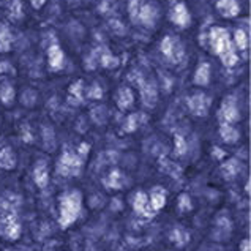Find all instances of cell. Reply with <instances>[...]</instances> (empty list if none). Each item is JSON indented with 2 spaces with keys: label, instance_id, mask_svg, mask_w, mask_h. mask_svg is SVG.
<instances>
[{
  "label": "cell",
  "instance_id": "cell-30",
  "mask_svg": "<svg viewBox=\"0 0 251 251\" xmlns=\"http://www.w3.org/2000/svg\"><path fill=\"white\" fill-rule=\"evenodd\" d=\"M240 251H251L250 250V240L245 239L242 243H240Z\"/></svg>",
  "mask_w": 251,
  "mask_h": 251
},
{
  "label": "cell",
  "instance_id": "cell-11",
  "mask_svg": "<svg viewBox=\"0 0 251 251\" xmlns=\"http://www.w3.org/2000/svg\"><path fill=\"white\" fill-rule=\"evenodd\" d=\"M217 10L220 11L221 16L225 18H234L240 13V5L237 0H218Z\"/></svg>",
  "mask_w": 251,
  "mask_h": 251
},
{
  "label": "cell",
  "instance_id": "cell-4",
  "mask_svg": "<svg viewBox=\"0 0 251 251\" xmlns=\"http://www.w3.org/2000/svg\"><path fill=\"white\" fill-rule=\"evenodd\" d=\"M161 52L171 63H178L182 62L185 57V49L182 41L177 37H166L161 41Z\"/></svg>",
  "mask_w": 251,
  "mask_h": 251
},
{
  "label": "cell",
  "instance_id": "cell-20",
  "mask_svg": "<svg viewBox=\"0 0 251 251\" xmlns=\"http://www.w3.org/2000/svg\"><path fill=\"white\" fill-rule=\"evenodd\" d=\"M98 63L103 65L104 68H114L119 65V60L114 57L112 54H109L106 49H100L98 51Z\"/></svg>",
  "mask_w": 251,
  "mask_h": 251
},
{
  "label": "cell",
  "instance_id": "cell-15",
  "mask_svg": "<svg viewBox=\"0 0 251 251\" xmlns=\"http://www.w3.org/2000/svg\"><path fill=\"white\" fill-rule=\"evenodd\" d=\"M150 205H152V209L156 212L163 209V205L166 204V191H164L161 186H155L150 193V199H149Z\"/></svg>",
  "mask_w": 251,
  "mask_h": 251
},
{
  "label": "cell",
  "instance_id": "cell-18",
  "mask_svg": "<svg viewBox=\"0 0 251 251\" xmlns=\"http://www.w3.org/2000/svg\"><path fill=\"white\" fill-rule=\"evenodd\" d=\"M33 177H35V182L40 186V188H45L49 182V172H48V166L46 163H38L37 168H35L33 172Z\"/></svg>",
  "mask_w": 251,
  "mask_h": 251
},
{
  "label": "cell",
  "instance_id": "cell-12",
  "mask_svg": "<svg viewBox=\"0 0 251 251\" xmlns=\"http://www.w3.org/2000/svg\"><path fill=\"white\" fill-rule=\"evenodd\" d=\"M48 59H49V67L54 71H59L63 68V63H65V55L60 49L59 45H52L48 51Z\"/></svg>",
  "mask_w": 251,
  "mask_h": 251
},
{
  "label": "cell",
  "instance_id": "cell-2",
  "mask_svg": "<svg viewBox=\"0 0 251 251\" xmlns=\"http://www.w3.org/2000/svg\"><path fill=\"white\" fill-rule=\"evenodd\" d=\"M81 204H82V198L79 191H70L60 198V226L62 227H68L70 225L75 223L77 215L81 212Z\"/></svg>",
  "mask_w": 251,
  "mask_h": 251
},
{
  "label": "cell",
  "instance_id": "cell-31",
  "mask_svg": "<svg viewBox=\"0 0 251 251\" xmlns=\"http://www.w3.org/2000/svg\"><path fill=\"white\" fill-rule=\"evenodd\" d=\"M46 0H32V5L35 6V8H40V6L45 5Z\"/></svg>",
  "mask_w": 251,
  "mask_h": 251
},
{
  "label": "cell",
  "instance_id": "cell-17",
  "mask_svg": "<svg viewBox=\"0 0 251 251\" xmlns=\"http://www.w3.org/2000/svg\"><path fill=\"white\" fill-rule=\"evenodd\" d=\"M193 82L196 85H207L210 82V65L209 63H201L198 67L195 77H193Z\"/></svg>",
  "mask_w": 251,
  "mask_h": 251
},
{
  "label": "cell",
  "instance_id": "cell-1",
  "mask_svg": "<svg viewBox=\"0 0 251 251\" xmlns=\"http://www.w3.org/2000/svg\"><path fill=\"white\" fill-rule=\"evenodd\" d=\"M209 40H210V46L213 49V52L220 57L225 67L231 68L239 62L237 52H235L234 45H232L231 38H229V33L226 28L213 27L210 30Z\"/></svg>",
  "mask_w": 251,
  "mask_h": 251
},
{
  "label": "cell",
  "instance_id": "cell-10",
  "mask_svg": "<svg viewBox=\"0 0 251 251\" xmlns=\"http://www.w3.org/2000/svg\"><path fill=\"white\" fill-rule=\"evenodd\" d=\"M139 90H141V98H142V103L146 106L152 107L155 106L156 100H158V92H156V87L152 82H142L139 85Z\"/></svg>",
  "mask_w": 251,
  "mask_h": 251
},
{
  "label": "cell",
  "instance_id": "cell-7",
  "mask_svg": "<svg viewBox=\"0 0 251 251\" xmlns=\"http://www.w3.org/2000/svg\"><path fill=\"white\" fill-rule=\"evenodd\" d=\"M188 107L193 116L196 117H204L207 112H209L210 107V98L204 95V93H196L188 98Z\"/></svg>",
  "mask_w": 251,
  "mask_h": 251
},
{
  "label": "cell",
  "instance_id": "cell-26",
  "mask_svg": "<svg viewBox=\"0 0 251 251\" xmlns=\"http://www.w3.org/2000/svg\"><path fill=\"white\" fill-rule=\"evenodd\" d=\"M174 144H176V155H185L186 153V150H188V147H186V142L185 139L182 138V136H176L174 138Z\"/></svg>",
  "mask_w": 251,
  "mask_h": 251
},
{
  "label": "cell",
  "instance_id": "cell-6",
  "mask_svg": "<svg viewBox=\"0 0 251 251\" xmlns=\"http://www.w3.org/2000/svg\"><path fill=\"white\" fill-rule=\"evenodd\" d=\"M156 19H158V10H156V6L152 3L142 2V5L139 6V10L134 16V21H138V23H141L146 27H153Z\"/></svg>",
  "mask_w": 251,
  "mask_h": 251
},
{
  "label": "cell",
  "instance_id": "cell-27",
  "mask_svg": "<svg viewBox=\"0 0 251 251\" xmlns=\"http://www.w3.org/2000/svg\"><path fill=\"white\" fill-rule=\"evenodd\" d=\"M178 209H180L182 212L191 210V201H190V198L186 196V195H182L180 198H178Z\"/></svg>",
  "mask_w": 251,
  "mask_h": 251
},
{
  "label": "cell",
  "instance_id": "cell-21",
  "mask_svg": "<svg viewBox=\"0 0 251 251\" xmlns=\"http://www.w3.org/2000/svg\"><path fill=\"white\" fill-rule=\"evenodd\" d=\"M70 103L79 104L82 103V81H77L70 87V95H68Z\"/></svg>",
  "mask_w": 251,
  "mask_h": 251
},
{
  "label": "cell",
  "instance_id": "cell-3",
  "mask_svg": "<svg viewBox=\"0 0 251 251\" xmlns=\"http://www.w3.org/2000/svg\"><path fill=\"white\" fill-rule=\"evenodd\" d=\"M82 168V158L79 153H75L68 150V152H63L59 163H57V172L60 176L71 177V176H77Z\"/></svg>",
  "mask_w": 251,
  "mask_h": 251
},
{
  "label": "cell",
  "instance_id": "cell-9",
  "mask_svg": "<svg viewBox=\"0 0 251 251\" xmlns=\"http://www.w3.org/2000/svg\"><path fill=\"white\" fill-rule=\"evenodd\" d=\"M133 207H134V212L142 215V217L150 218V217H153V215H155V210L152 209V205H150L147 195H146V193H142V191L136 193L134 201H133Z\"/></svg>",
  "mask_w": 251,
  "mask_h": 251
},
{
  "label": "cell",
  "instance_id": "cell-19",
  "mask_svg": "<svg viewBox=\"0 0 251 251\" xmlns=\"http://www.w3.org/2000/svg\"><path fill=\"white\" fill-rule=\"evenodd\" d=\"M124 182H125V177H124V174H122L119 169L111 171L109 176H107L106 180H104L107 188H116V190L122 188V186H124Z\"/></svg>",
  "mask_w": 251,
  "mask_h": 251
},
{
  "label": "cell",
  "instance_id": "cell-8",
  "mask_svg": "<svg viewBox=\"0 0 251 251\" xmlns=\"http://www.w3.org/2000/svg\"><path fill=\"white\" fill-rule=\"evenodd\" d=\"M171 21L178 27H188L191 23V16H190V11L188 8L185 6V3H177L172 6L171 14H169Z\"/></svg>",
  "mask_w": 251,
  "mask_h": 251
},
{
  "label": "cell",
  "instance_id": "cell-29",
  "mask_svg": "<svg viewBox=\"0 0 251 251\" xmlns=\"http://www.w3.org/2000/svg\"><path fill=\"white\" fill-rule=\"evenodd\" d=\"M3 101H6V103H8L10 101V100L13 98V90L10 89V87H5V92H3Z\"/></svg>",
  "mask_w": 251,
  "mask_h": 251
},
{
  "label": "cell",
  "instance_id": "cell-32",
  "mask_svg": "<svg viewBox=\"0 0 251 251\" xmlns=\"http://www.w3.org/2000/svg\"><path fill=\"white\" fill-rule=\"evenodd\" d=\"M213 156H217V160H220V156H225V152L220 149H213Z\"/></svg>",
  "mask_w": 251,
  "mask_h": 251
},
{
  "label": "cell",
  "instance_id": "cell-28",
  "mask_svg": "<svg viewBox=\"0 0 251 251\" xmlns=\"http://www.w3.org/2000/svg\"><path fill=\"white\" fill-rule=\"evenodd\" d=\"M89 97L90 98H100L101 97V89L98 87V85H92L89 89Z\"/></svg>",
  "mask_w": 251,
  "mask_h": 251
},
{
  "label": "cell",
  "instance_id": "cell-14",
  "mask_svg": "<svg viewBox=\"0 0 251 251\" xmlns=\"http://www.w3.org/2000/svg\"><path fill=\"white\" fill-rule=\"evenodd\" d=\"M220 136L226 144H234V142H237L240 139V133L237 128L227 124H220Z\"/></svg>",
  "mask_w": 251,
  "mask_h": 251
},
{
  "label": "cell",
  "instance_id": "cell-13",
  "mask_svg": "<svg viewBox=\"0 0 251 251\" xmlns=\"http://www.w3.org/2000/svg\"><path fill=\"white\" fill-rule=\"evenodd\" d=\"M116 103L120 107L122 111L128 109L133 103H134V95L130 87H120L117 92V97H116Z\"/></svg>",
  "mask_w": 251,
  "mask_h": 251
},
{
  "label": "cell",
  "instance_id": "cell-16",
  "mask_svg": "<svg viewBox=\"0 0 251 251\" xmlns=\"http://www.w3.org/2000/svg\"><path fill=\"white\" fill-rule=\"evenodd\" d=\"M240 169H242V164L235 158H229L227 161L221 164V172H223L225 178H234L240 172Z\"/></svg>",
  "mask_w": 251,
  "mask_h": 251
},
{
  "label": "cell",
  "instance_id": "cell-24",
  "mask_svg": "<svg viewBox=\"0 0 251 251\" xmlns=\"http://www.w3.org/2000/svg\"><path fill=\"white\" fill-rule=\"evenodd\" d=\"M142 119H144V116L142 114H133V116H130L126 119V124H125V131H134L136 128H138L141 125Z\"/></svg>",
  "mask_w": 251,
  "mask_h": 251
},
{
  "label": "cell",
  "instance_id": "cell-22",
  "mask_svg": "<svg viewBox=\"0 0 251 251\" xmlns=\"http://www.w3.org/2000/svg\"><path fill=\"white\" fill-rule=\"evenodd\" d=\"M234 41H235V46H237L240 51H245V49L248 48V45H250L248 35H247L245 30H242V28L235 30V33H234Z\"/></svg>",
  "mask_w": 251,
  "mask_h": 251
},
{
  "label": "cell",
  "instance_id": "cell-5",
  "mask_svg": "<svg viewBox=\"0 0 251 251\" xmlns=\"http://www.w3.org/2000/svg\"><path fill=\"white\" fill-rule=\"evenodd\" d=\"M218 116H220L221 124H227V125H234L235 122L240 120V112H239L237 101H235L234 97H226L223 100Z\"/></svg>",
  "mask_w": 251,
  "mask_h": 251
},
{
  "label": "cell",
  "instance_id": "cell-23",
  "mask_svg": "<svg viewBox=\"0 0 251 251\" xmlns=\"http://www.w3.org/2000/svg\"><path fill=\"white\" fill-rule=\"evenodd\" d=\"M190 235L188 232H185L183 229H174V231L171 232V240L176 243V245H185L186 242H188Z\"/></svg>",
  "mask_w": 251,
  "mask_h": 251
},
{
  "label": "cell",
  "instance_id": "cell-25",
  "mask_svg": "<svg viewBox=\"0 0 251 251\" xmlns=\"http://www.w3.org/2000/svg\"><path fill=\"white\" fill-rule=\"evenodd\" d=\"M0 166H3L6 169H10L14 166V158L10 150H5L3 153H0Z\"/></svg>",
  "mask_w": 251,
  "mask_h": 251
}]
</instances>
